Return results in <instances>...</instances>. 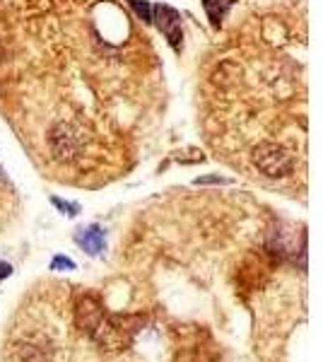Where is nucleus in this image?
<instances>
[{"mask_svg":"<svg viewBox=\"0 0 323 362\" xmlns=\"http://www.w3.org/2000/svg\"><path fill=\"white\" fill-rule=\"evenodd\" d=\"M128 3H131V8L135 10V15H138L140 20L152 25V5L148 0H128Z\"/></svg>","mask_w":323,"mask_h":362,"instance_id":"nucleus-8","label":"nucleus"},{"mask_svg":"<svg viewBox=\"0 0 323 362\" xmlns=\"http://www.w3.org/2000/svg\"><path fill=\"white\" fill-rule=\"evenodd\" d=\"M13 273V266L10 264H0V278H8Z\"/></svg>","mask_w":323,"mask_h":362,"instance_id":"nucleus-11","label":"nucleus"},{"mask_svg":"<svg viewBox=\"0 0 323 362\" xmlns=\"http://www.w3.org/2000/svg\"><path fill=\"white\" fill-rule=\"evenodd\" d=\"M20 360L22 362H51V353L37 343H22L20 346Z\"/></svg>","mask_w":323,"mask_h":362,"instance_id":"nucleus-7","label":"nucleus"},{"mask_svg":"<svg viewBox=\"0 0 323 362\" xmlns=\"http://www.w3.org/2000/svg\"><path fill=\"white\" fill-rule=\"evenodd\" d=\"M104 319H107V312H104L102 302L92 295L80 297L78 307H75V324H78L80 331H85L87 336H95L99 329H102Z\"/></svg>","mask_w":323,"mask_h":362,"instance_id":"nucleus-3","label":"nucleus"},{"mask_svg":"<svg viewBox=\"0 0 323 362\" xmlns=\"http://www.w3.org/2000/svg\"><path fill=\"white\" fill-rule=\"evenodd\" d=\"M152 22L157 29L167 37V42L174 46L176 51L181 49V39H184V29H181V15L169 5H155L152 8Z\"/></svg>","mask_w":323,"mask_h":362,"instance_id":"nucleus-4","label":"nucleus"},{"mask_svg":"<svg viewBox=\"0 0 323 362\" xmlns=\"http://www.w3.org/2000/svg\"><path fill=\"white\" fill-rule=\"evenodd\" d=\"M75 242H78V247L82 251H87L90 256L102 254L104 247H107V237H104V230H102V227H97V225L80 230L78 235H75Z\"/></svg>","mask_w":323,"mask_h":362,"instance_id":"nucleus-5","label":"nucleus"},{"mask_svg":"<svg viewBox=\"0 0 323 362\" xmlns=\"http://www.w3.org/2000/svg\"><path fill=\"white\" fill-rule=\"evenodd\" d=\"M51 268H54V271H73L75 264L70 259H66V256H56V259L51 261Z\"/></svg>","mask_w":323,"mask_h":362,"instance_id":"nucleus-10","label":"nucleus"},{"mask_svg":"<svg viewBox=\"0 0 323 362\" xmlns=\"http://www.w3.org/2000/svg\"><path fill=\"white\" fill-rule=\"evenodd\" d=\"M49 148H51V155H54L58 162H73L80 157L82 148H85V140H82L78 128H75L73 124L61 121V124H56L54 128H51Z\"/></svg>","mask_w":323,"mask_h":362,"instance_id":"nucleus-2","label":"nucleus"},{"mask_svg":"<svg viewBox=\"0 0 323 362\" xmlns=\"http://www.w3.org/2000/svg\"><path fill=\"white\" fill-rule=\"evenodd\" d=\"M51 203H54V206L61 210V213H66L68 218H75V215H78V210H80V206H75V203H68V201H63V198H51Z\"/></svg>","mask_w":323,"mask_h":362,"instance_id":"nucleus-9","label":"nucleus"},{"mask_svg":"<svg viewBox=\"0 0 323 362\" xmlns=\"http://www.w3.org/2000/svg\"><path fill=\"white\" fill-rule=\"evenodd\" d=\"M234 5V0H203V8H205V13H208L210 17V22L217 27L222 20L227 17L229 13V8Z\"/></svg>","mask_w":323,"mask_h":362,"instance_id":"nucleus-6","label":"nucleus"},{"mask_svg":"<svg viewBox=\"0 0 323 362\" xmlns=\"http://www.w3.org/2000/svg\"><path fill=\"white\" fill-rule=\"evenodd\" d=\"M254 165L261 174L270 179H283L292 174L295 169V160H292L290 150L278 143H261L254 150Z\"/></svg>","mask_w":323,"mask_h":362,"instance_id":"nucleus-1","label":"nucleus"}]
</instances>
